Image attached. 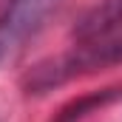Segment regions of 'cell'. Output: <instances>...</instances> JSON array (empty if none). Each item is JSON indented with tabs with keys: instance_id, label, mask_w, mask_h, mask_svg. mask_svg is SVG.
<instances>
[{
	"instance_id": "obj_1",
	"label": "cell",
	"mask_w": 122,
	"mask_h": 122,
	"mask_svg": "<svg viewBox=\"0 0 122 122\" xmlns=\"http://www.w3.org/2000/svg\"><path fill=\"white\" fill-rule=\"evenodd\" d=\"M122 62V37H94V40H80V46H74L68 54L46 60L40 65H34L23 85L29 94H43L51 91L54 85H62L65 80L77 77V74H88L97 68H108Z\"/></svg>"
},
{
	"instance_id": "obj_2",
	"label": "cell",
	"mask_w": 122,
	"mask_h": 122,
	"mask_svg": "<svg viewBox=\"0 0 122 122\" xmlns=\"http://www.w3.org/2000/svg\"><path fill=\"white\" fill-rule=\"evenodd\" d=\"M54 3L57 0H11L9 11L0 20V65L23 48L29 34L37 31L40 20L51 11Z\"/></svg>"
},
{
	"instance_id": "obj_3",
	"label": "cell",
	"mask_w": 122,
	"mask_h": 122,
	"mask_svg": "<svg viewBox=\"0 0 122 122\" xmlns=\"http://www.w3.org/2000/svg\"><path fill=\"white\" fill-rule=\"evenodd\" d=\"M122 29V0H102L77 23V40H94V37H114Z\"/></svg>"
},
{
	"instance_id": "obj_4",
	"label": "cell",
	"mask_w": 122,
	"mask_h": 122,
	"mask_svg": "<svg viewBox=\"0 0 122 122\" xmlns=\"http://www.w3.org/2000/svg\"><path fill=\"white\" fill-rule=\"evenodd\" d=\"M119 94H122L119 88H105V91L85 94V97H80V99L68 102L60 114H57V119H54V122H77V119H82L88 111H94V108H102V105H108V102H114Z\"/></svg>"
}]
</instances>
